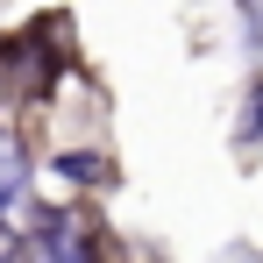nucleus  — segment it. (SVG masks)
<instances>
[{
  "label": "nucleus",
  "mask_w": 263,
  "mask_h": 263,
  "mask_svg": "<svg viewBox=\"0 0 263 263\" xmlns=\"http://www.w3.org/2000/svg\"><path fill=\"white\" fill-rule=\"evenodd\" d=\"M14 192H22V149H14V135L0 128V214L14 206Z\"/></svg>",
  "instance_id": "1"
},
{
  "label": "nucleus",
  "mask_w": 263,
  "mask_h": 263,
  "mask_svg": "<svg viewBox=\"0 0 263 263\" xmlns=\"http://www.w3.org/2000/svg\"><path fill=\"white\" fill-rule=\"evenodd\" d=\"M57 171H64V178H100V157H64Z\"/></svg>",
  "instance_id": "2"
}]
</instances>
